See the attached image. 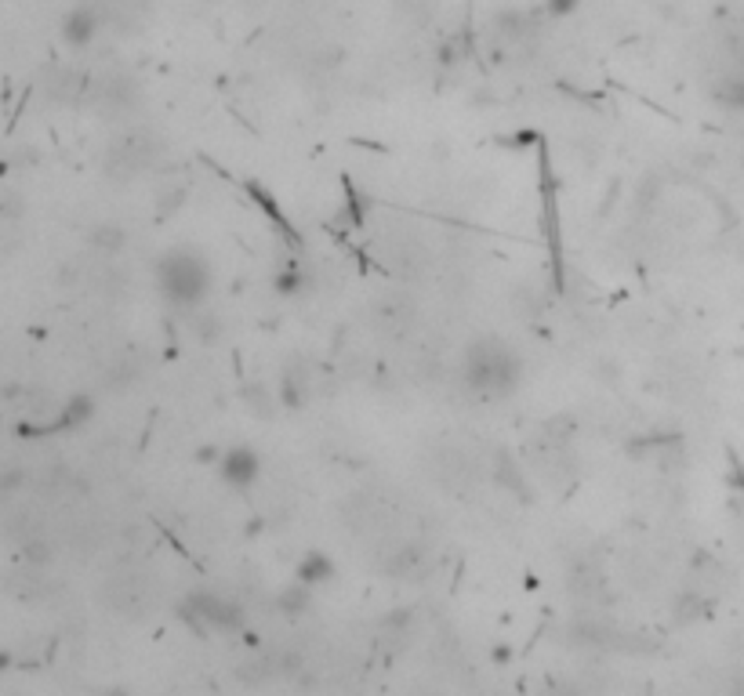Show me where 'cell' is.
<instances>
[{
	"mask_svg": "<svg viewBox=\"0 0 744 696\" xmlns=\"http://www.w3.org/2000/svg\"><path fill=\"white\" fill-rule=\"evenodd\" d=\"M465 381H468V389L475 396L505 399L523 381V363H519V356L505 341L480 338V341H472L468 352H465Z\"/></svg>",
	"mask_w": 744,
	"mask_h": 696,
	"instance_id": "obj_1",
	"label": "cell"
},
{
	"mask_svg": "<svg viewBox=\"0 0 744 696\" xmlns=\"http://www.w3.org/2000/svg\"><path fill=\"white\" fill-rule=\"evenodd\" d=\"M156 291L175 308H196L211 291V265L189 247H175L156 261Z\"/></svg>",
	"mask_w": 744,
	"mask_h": 696,
	"instance_id": "obj_2",
	"label": "cell"
},
{
	"mask_svg": "<svg viewBox=\"0 0 744 696\" xmlns=\"http://www.w3.org/2000/svg\"><path fill=\"white\" fill-rule=\"evenodd\" d=\"M178 620L189 624V631L200 638L211 631H244V610L215 592H193L189 599H182Z\"/></svg>",
	"mask_w": 744,
	"mask_h": 696,
	"instance_id": "obj_3",
	"label": "cell"
},
{
	"mask_svg": "<svg viewBox=\"0 0 744 696\" xmlns=\"http://www.w3.org/2000/svg\"><path fill=\"white\" fill-rule=\"evenodd\" d=\"M219 475H222L226 487L247 490V487L258 483V475H261V457L251 446H226V454L219 461Z\"/></svg>",
	"mask_w": 744,
	"mask_h": 696,
	"instance_id": "obj_4",
	"label": "cell"
},
{
	"mask_svg": "<svg viewBox=\"0 0 744 696\" xmlns=\"http://www.w3.org/2000/svg\"><path fill=\"white\" fill-rule=\"evenodd\" d=\"M98 8H91V4H77V8H70L66 15H62V26H59V37H62V44L70 47V51H87L91 44H95V37H98Z\"/></svg>",
	"mask_w": 744,
	"mask_h": 696,
	"instance_id": "obj_5",
	"label": "cell"
},
{
	"mask_svg": "<svg viewBox=\"0 0 744 696\" xmlns=\"http://www.w3.org/2000/svg\"><path fill=\"white\" fill-rule=\"evenodd\" d=\"M410 319H414V301L407 294H385L375 301V323L389 334H400L410 327Z\"/></svg>",
	"mask_w": 744,
	"mask_h": 696,
	"instance_id": "obj_6",
	"label": "cell"
},
{
	"mask_svg": "<svg viewBox=\"0 0 744 696\" xmlns=\"http://www.w3.org/2000/svg\"><path fill=\"white\" fill-rule=\"evenodd\" d=\"M294 577L305 580L309 587H320V584H331L335 580V562L327 552H305L294 566Z\"/></svg>",
	"mask_w": 744,
	"mask_h": 696,
	"instance_id": "obj_7",
	"label": "cell"
},
{
	"mask_svg": "<svg viewBox=\"0 0 744 696\" xmlns=\"http://www.w3.org/2000/svg\"><path fill=\"white\" fill-rule=\"evenodd\" d=\"M240 403L247 406V414L261 417V421H273L277 417V406H280V396H273L261 381H251L240 389Z\"/></svg>",
	"mask_w": 744,
	"mask_h": 696,
	"instance_id": "obj_8",
	"label": "cell"
},
{
	"mask_svg": "<svg viewBox=\"0 0 744 696\" xmlns=\"http://www.w3.org/2000/svg\"><path fill=\"white\" fill-rule=\"evenodd\" d=\"M312 592H316V587H309L305 580H298V577H294V580L284 587V592L277 595V610H280L284 617H291V620H294V617H302V613H309V610H312Z\"/></svg>",
	"mask_w": 744,
	"mask_h": 696,
	"instance_id": "obj_9",
	"label": "cell"
},
{
	"mask_svg": "<svg viewBox=\"0 0 744 696\" xmlns=\"http://www.w3.org/2000/svg\"><path fill=\"white\" fill-rule=\"evenodd\" d=\"M305 399H309V378H305V370L287 366L284 378H280V406L284 410H302Z\"/></svg>",
	"mask_w": 744,
	"mask_h": 696,
	"instance_id": "obj_10",
	"label": "cell"
},
{
	"mask_svg": "<svg viewBox=\"0 0 744 696\" xmlns=\"http://www.w3.org/2000/svg\"><path fill=\"white\" fill-rule=\"evenodd\" d=\"M87 243L95 250H102V254H120L124 243H128V233L117 222H98V225L87 229Z\"/></svg>",
	"mask_w": 744,
	"mask_h": 696,
	"instance_id": "obj_11",
	"label": "cell"
},
{
	"mask_svg": "<svg viewBox=\"0 0 744 696\" xmlns=\"http://www.w3.org/2000/svg\"><path fill=\"white\" fill-rule=\"evenodd\" d=\"M95 417V403L87 399V396H73L62 410H59V417H55V432H70V428H80V424H87Z\"/></svg>",
	"mask_w": 744,
	"mask_h": 696,
	"instance_id": "obj_12",
	"label": "cell"
},
{
	"mask_svg": "<svg viewBox=\"0 0 744 696\" xmlns=\"http://www.w3.org/2000/svg\"><path fill=\"white\" fill-rule=\"evenodd\" d=\"M491 26H494V29H498L505 40H523L530 29H534V26H530V19H526L523 12H512V8L498 12V15L491 19Z\"/></svg>",
	"mask_w": 744,
	"mask_h": 696,
	"instance_id": "obj_13",
	"label": "cell"
},
{
	"mask_svg": "<svg viewBox=\"0 0 744 696\" xmlns=\"http://www.w3.org/2000/svg\"><path fill=\"white\" fill-rule=\"evenodd\" d=\"M193 338L200 345H215L222 338V319L215 312H203V315H193Z\"/></svg>",
	"mask_w": 744,
	"mask_h": 696,
	"instance_id": "obj_14",
	"label": "cell"
},
{
	"mask_svg": "<svg viewBox=\"0 0 744 696\" xmlns=\"http://www.w3.org/2000/svg\"><path fill=\"white\" fill-rule=\"evenodd\" d=\"M26 483H29V471L19 468V464H8L4 471H0V494H4V497H15Z\"/></svg>",
	"mask_w": 744,
	"mask_h": 696,
	"instance_id": "obj_15",
	"label": "cell"
},
{
	"mask_svg": "<svg viewBox=\"0 0 744 696\" xmlns=\"http://www.w3.org/2000/svg\"><path fill=\"white\" fill-rule=\"evenodd\" d=\"M302 291H309V276H305L302 269H294V265H291L287 273L277 276V294L291 298V294H302Z\"/></svg>",
	"mask_w": 744,
	"mask_h": 696,
	"instance_id": "obj_16",
	"label": "cell"
},
{
	"mask_svg": "<svg viewBox=\"0 0 744 696\" xmlns=\"http://www.w3.org/2000/svg\"><path fill=\"white\" fill-rule=\"evenodd\" d=\"M22 559H26L29 566H47L55 555H51V545H47L44 537H29V541L22 545Z\"/></svg>",
	"mask_w": 744,
	"mask_h": 696,
	"instance_id": "obj_17",
	"label": "cell"
},
{
	"mask_svg": "<svg viewBox=\"0 0 744 696\" xmlns=\"http://www.w3.org/2000/svg\"><path fill=\"white\" fill-rule=\"evenodd\" d=\"M417 562H421V548H400L396 552V562H389V573L393 577H407V573H414L417 569Z\"/></svg>",
	"mask_w": 744,
	"mask_h": 696,
	"instance_id": "obj_18",
	"label": "cell"
},
{
	"mask_svg": "<svg viewBox=\"0 0 744 696\" xmlns=\"http://www.w3.org/2000/svg\"><path fill=\"white\" fill-rule=\"evenodd\" d=\"M719 102L726 105V110L744 113V77H740V80H726L723 91H719Z\"/></svg>",
	"mask_w": 744,
	"mask_h": 696,
	"instance_id": "obj_19",
	"label": "cell"
},
{
	"mask_svg": "<svg viewBox=\"0 0 744 696\" xmlns=\"http://www.w3.org/2000/svg\"><path fill=\"white\" fill-rule=\"evenodd\" d=\"M701 606H705V602H701L698 595H679V599H675V617H679L682 624H686V620H698V617H701Z\"/></svg>",
	"mask_w": 744,
	"mask_h": 696,
	"instance_id": "obj_20",
	"label": "cell"
},
{
	"mask_svg": "<svg viewBox=\"0 0 744 696\" xmlns=\"http://www.w3.org/2000/svg\"><path fill=\"white\" fill-rule=\"evenodd\" d=\"M581 8V0H545V15L549 19H570Z\"/></svg>",
	"mask_w": 744,
	"mask_h": 696,
	"instance_id": "obj_21",
	"label": "cell"
},
{
	"mask_svg": "<svg viewBox=\"0 0 744 696\" xmlns=\"http://www.w3.org/2000/svg\"><path fill=\"white\" fill-rule=\"evenodd\" d=\"M182 200H186V189L164 192V196H161V207H156V214H161V218H168V214H175V210L182 207Z\"/></svg>",
	"mask_w": 744,
	"mask_h": 696,
	"instance_id": "obj_22",
	"label": "cell"
},
{
	"mask_svg": "<svg viewBox=\"0 0 744 696\" xmlns=\"http://www.w3.org/2000/svg\"><path fill=\"white\" fill-rule=\"evenodd\" d=\"M222 454H226L222 446H211V443H207V446H200V450H196V464H211V468H219Z\"/></svg>",
	"mask_w": 744,
	"mask_h": 696,
	"instance_id": "obj_23",
	"label": "cell"
},
{
	"mask_svg": "<svg viewBox=\"0 0 744 696\" xmlns=\"http://www.w3.org/2000/svg\"><path fill=\"white\" fill-rule=\"evenodd\" d=\"M277 671H280V675H287V678H291V675H298V671H302V653H284Z\"/></svg>",
	"mask_w": 744,
	"mask_h": 696,
	"instance_id": "obj_24",
	"label": "cell"
},
{
	"mask_svg": "<svg viewBox=\"0 0 744 696\" xmlns=\"http://www.w3.org/2000/svg\"><path fill=\"white\" fill-rule=\"evenodd\" d=\"M512 657H516V653H512V646H505V642H498V646L491 650L494 667H508V664H512Z\"/></svg>",
	"mask_w": 744,
	"mask_h": 696,
	"instance_id": "obj_25",
	"label": "cell"
},
{
	"mask_svg": "<svg viewBox=\"0 0 744 696\" xmlns=\"http://www.w3.org/2000/svg\"><path fill=\"white\" fill-rule=\"evenodd\" d=\"M22 214V207H19V196H15V189H4V218L12 222V218H19Z\"/></svg>",
	"mask_w": 744,
	"mask_h": 696,
	"instance_id": "obj_26",
	"label": "cell"
},
{
	"mask_svg": "<svg viewBox=\"0 0 744 696\" xmlns=\"http://www.w3.org/2000/svg\"><path fill=\"white\" fill-rule=\"evenodd\" d=\"M726 483H730L733 490H744V464H740V461H733V464H730V475H726Z\"/></svg>",
	"mask_w": 744,
	"mask_h": 696,
	"instance_id": "obj_27",
	"label": "cell"
}]
</instances>
